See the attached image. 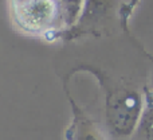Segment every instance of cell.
Wrapping results in <instances>:
<instances>
[{
  "mask_svg": "<svg viewBox=\"0 0 153 140\" xmlns=\"http://www.w3.org/2000/svg\"><path fill=\"white\" fill-rule=\"evenodd\" d=\"M81 0H10L11 16L22 32L46 35L71 26Z\"/></svg>",
  "mask_w": 153,
  "mask_h": 140,
  "instance_id": "1",
  "label": "cell"
},
{
  "mask_svg": "<svg viewBox=\"0 0 153 140\" xmlns=\"http://www.w3.org/2000/svg\"><path fill=\"white\" fill-rule=\"evenodd\" d=\"M143 113L141 100L130 90H116L106 101V128L111 140H130Z\"/></svg>",
  "mask_w": 153,
  "mask_h": 140,
  "instance_id": "2",
  "label": "cell"
},
{
  "mask_svg": "<svg viewBox=\"0 0 153 140\" xmlns=\"http://www.w3.org/2000/svg\"><path fill=\"white\" fill-rule=\"evenodd\" d=\"M65 136L66 140H108L94 123L76 106H73V120Z\"/></svg>",
  "mask_w": 153,
  "mask_h": 140,
  "instance_id": "3",
  "label": "cell"
},
{
  "mask_svg": "<svg viewBox=\"0 0 153 140\" xmlns=\"http://www.w3.org/2000/svg\"><path fill=\"white\" fill-rule=\"evenodd\" d=\"M134 140H153V100L146 104L141 113L136 132L133 135Z\"/></svg>",
  "mask_w": 153,
  "mask_h": 140,
  "instance_id": "4",
  "label": "cell"
},
{
  "mask_svg": "<svg viewBox=\"0 0 153 140\" xmlns=\"http://www.w3.org/2000/svg\"><path fill=\"white\" fill-rule=\"evenodd\" d=\"M130 140H134V139H130Z\"/></svg>",
  "mask_w": 153,
  "mask_h": 140,
  "instance_id": "5",
  "label": "cell"
}]
</instances>
